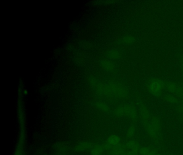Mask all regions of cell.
Listing matches in <instances>:
<instances>
[{
    "label": "cell",
    "instance_id": "cell-7",
    "mask_svg": "<svg viewBox=\"0 0 183 155\" xmlns=\"http://www.w3.org/2000/svg\"><path fill=\"white\" fill-rule=\"evenodd\" d=\"M151 149L147 146H141L139 149V154L140 155H147Z\"/></svg>",
    "mask_w": 183,
    "mask_h": 155
},
{
    "label": "cell",
    "instance_id": "cell-11",
    "mask_svg": "<svg viewBox=\"0 0 183 155\" xmlns=\"http://www.w3.org/2000/svg\"><path fill=\"white\" fill-rule=\"evenodd\" d=\"M155 155H163L162 154H159V153H156V154Z\"/></svg>",
    "mask_w": 183,
    "mask_h": 155
},
{
    "label": "cell",
    "instance_id": "cell-9",
    "mask_svg": "<svg viewBox=\"0 0 183 155\" xmlns=\"http://www.w3.org/2000/svg\"><path fill=\"white\" fill-rule=\"evenodd\" d=\"M88 145H86V143H83L82 144H81L80 146H78V147H79V148H80V150H83L86 149V148H88Z\"/></svg>",
    "mask_w": 183,
    "mask_h": 155
},
{
    "label": "cell",
    "instance_id": "cell-10",
    "mask_svg": "<svg viewBox=\"0 0 183 155\" xmlns=\"http://www.w3.org/2000/svg\"><path fill=\"white\" fill-rule=\"evenodd\" d=\"M157 152H156V151L154 150L151 149L150 151L149 152V154L147 155H155L156 154Z\"/></svg>",
    "mask_w": 183,
    "mask_h": 155
},
{
    "label": "cell",
    "instance_id": "cell-4",
    "mask_svg": "<svg viewBox=\"0 0 183 155\" xmlns=\"http://www.w3.org/2000/svg\"><path fill=\"white\" fill-rule=\"evenodd\" d=\"M120 141H121V139L119 136L112 135L109 136V138H107V143L111 146H115L120 144Z\"/></svg>",
    "mask_w": 183,
    "mask_h": 155
},
{
    "label": "cell",
    "instance_id": "cell-5",
    "mask_svg": "<svg viewBox=\"0 0 183 155\" xmlns=\"http://www.w3.org/2000/svg\"><path fill=\"white\" fill-rule=\"evenodd\" d=\"M112 155H127V151L123 146L119 144L115 146L112 152Z\"/></svg>",
    "mask_w": 183,
    "mask_h": 155
},
{
    "label": "cell",
    "instance_id": "cell-8",
    "mask_svg": "<svg viewBox=\"0 0 183 155\" xmlns=\"http://www.w3.org/2000/svg\"><path fill=\"white\" fill-rule=\"evenodd\" d=\"M102 152V148L100 146H97L94 148V149L92 150V155H100Z\"/></svg>",
    "mask_w": 183,
    "mask_h": 155
},
{
    "label": "cell",
    "instance_id": "cell-6",
    "mask_svg": "<svg viewBox=\"0 0 183 155\" xmlns=\"http://www.w3.org/2000/svg\"><path fill=\"white\" fill-rule=\"evenodd\" d=\"M135 132H136L135 127L134 126H130L127 132L126 135L129 138H132L134 136Z\"/></svg>",
    "mask_w": 183,
    "mask_h": 155
},
{
    "label": "cell",
    "instance_id": "cell-3",
    "mask_svg": "<svg viewBox=\"0 0 183 155\" xmlns=\"http://www.w3.org/2000/svg\"><path fill=\"white\" fill-rule=\"evenodd\" d=\"M125 146L129 150L137 152H139V149L140 148L139 144L134 140H129L126 143Z\"/></svg>",
    "mask_w": 183,
    "mask_h": 155
},
{
    "label": "cell",
    "instance_id": "cell-1",
    "mask_svg": "<svg viewBox=\"0 0 183 155\" xmlns=\"http://www.w3.org/2000/svg\"><path fill=\"white\" fill-rule=\"evenodd\" d=\"M160 129V122L156 118L149 119L146 124V132L149 137L152 140H156L158 138Z\"/></svg>",
    "mask_w": 183,
    "mask_h": 155
},
{
    "label": "cell",
    "instance_id": "cell-2",
    "mask_svg": "<svg viewBox=\"0 0 183 155\" xmlns=\"http://www.w3.org/2000/svg\"><path fill=\"white\" fill-rule=\"evenodd\" d=\"M162 88V83L160 81L156 80L152 83L150 86V91L152 94L158 95L160 94Z\"/></svg>",
    "mask_w": 183,
    "mask_h": 155
}]
</instances>
